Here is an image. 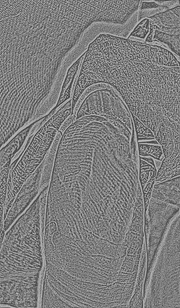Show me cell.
I'll list each match as a JSON object with an SVG mask.
<instances>
[{
  "mask_svg": "<svg viewBox=\"0 0 180 308\" xmlns=\"http://www.w3.org/2000/svg\"><path fill=\"white\" fill-rule=\"evenodd\" d=\"M134 123L137 142L149 141L156 139L152 131L137 119L136 118H134Z\"/></svg>",
  "mask_w": 180,
  "mask_h": 308,
  "instance_id": "cell-9",
  "label": "cell"
},
{
  "mask_svg": "<svg viewBox=\"0 0 180 308\" xmlns=\"http://www.w3.org/2000/svg\"><path fill=\"white\" fill-rule=\"evenodd\" d=\"M157 172L153 158L149 156H140L139 179L143 193L146 194L144 196L145 205H148V203Z\"/></svg>",
  "mask_w": 180,
  "mask_h": 308,
  "instance_id": "cell-4",
  "label": "cell"
},
{
  "mask_svg": "<svg viewBox=\"0 0 180 308\" xmlns=\"http://www.w3.org/2000/svg\"><path fill=\"white\" fill-rule=\"evenodd\" d=\"M92 220H93L92 221H93V223H94V224H95V222H94V219H92Z\"/></svg>",
  "mask_w": 180,
  "mask_h": 308,
  "instance_id": "cell-14",
  "label": "cell"
},
{
  "mask_svg": "<svg viewBox=\"0 0 180 308\" xmlns=\"http://www.w3.org/2000/svg\"><path fill=\"white\" fill-rule=\"evenodd\" d=\"M77 198H78V199L80 200V201H81V200H80V198L78 197H77Z\"/></svg>",
  "mask_w": 180,
  "mask_h": 308,
  "instance_id": "cell-15",
  "label": "cell"
},
{
  "mask_svg": "<svg viewBox=\"0 0 180 308\" xmlns=\"http://www.w3.org/2000/svg\"><path fill=\"white\" fill-rule=\"evenodd\" d=\"M97 205L99 207H100V205L98 203L97 204Z\"/></svg>",
  "mask_w": 180,
  "mask_h": 308,
  "instance_id": "cell-18",
  "label": "cell"
},
{
  "mask_svg": "<svg viewBox=\"0 0 180 308\" xmlns=\"http://www.w3.org/2000/svg\"><path fill=\"white\" fill-rule=\"evenodd\" d=\"M32 124L22 130L6 146L2 148L0 152V167L11 161L15 153L22 145L29 134Z\"/></svg>",
  "mask_w": 180,
  "mask_h": 308,
  "instance_id": "cell-5",
  "label": "cell"
},
{
  "mask_svg": "<svg viewBox=\"0 0 180 308\" xmlns=\"http://www.w3.org/2000/svg\"><path fill=\"white\" fill-rule=\"evenodd\" d=\"M154 1V2H146L142 1L138 22L144 18H146L153 16L169 9L167 7L159 5Z\"/></svg>",
  "mask_w": 180,
  "mask_h": 308,
  "instance_id": "cell-8",
  "label": "cell"
},
{
  "mask_svg": "<svg viewBox=\"0 0 180 308\" xmlns=\"http://www.w3.org/2000/svg\"><path fill=\"white\" fill-rule=\"evenodd\" d=\"M153 159L155 165L158 171L161 166L162 161H160L154 159Z\"/></svg>",
  "mask_w": 180,
  "mask_h": 308,
  "instance_id": "cell-12",
  "label": "cell"
},
{
  "mask_svg": "<svg viewBox=\"0 0 180 308\" xmlns=\"http://www.w3.org/2000/svg\"><path fill=\"white\" fill-rule=\"evenodd\" d=\"M153 30L170 35H180V6L147 18Z\"/></svg>",
  "mask_w": 180,
  "mask_h": 308,
  "instance_id": "cell-3",
  "label": "cell"
},
{
  "mask_svg": "<svg viewBox=\"0 0 180 308\" xmlns=\"http://www.w3.org/2000/svg\"><path fill=\"white\" fill-rule=\"evenodd\" d=\"M76 117L74 114L69 115L64 121L60 126L58 130L62 134L66 129L73 123L76 120Z\"/></svg>",
  "mask_w": 180,
  "mask_h": 308,
  "instance_id": "cell-11",
  "label": "cell"
},
{
  "mask_svg": "<svg viewBox=\"0 0 180 308\" xmlns=\"http://www.w3.org/2000/svg\"><path fill=\"white\" fill-rule=\"evenodd\" d=\"M107 202L108 203H109V201H108V200H107Z\"/></svg>",
  "mask_w": 180,
  "mask_h": 308,
  "instance_id": "cell-20",
  "label": "cell"
},
{
  "mask_svg": "<svg viewBox=\"0 0 180 308\" xmlns=\"http://www.w3.org/2000/svg\"><path fill=\"white\" fill-rule=\"evenodd\" d=\"M90 234H92V232H90Z\"/></svg>",
  "mask_w": 180,
  "mask_h": 308,
  "instance_id": "cell-21",
  "label": "cell"
},
{
  "mask_svg": "<svg viewBox=\"0 0 180 308\" xmlns=\"http://www.w3.org/2000/svg\"><path fill=\"white\" fill-rule=\"evenodd\" d=\"M118 93L112 87L90 91L80 107L76 119L86 115H106L118 120L122 117L124 106Z\"/></svg>",
  "mask_w": 180,
  "mask_h": 308,
  "instance_id": "cell-2",
  "label": "cell"
},
{
  "mask_svg": "<svg viewBox=\"0 0 180 308\" xmlns=\"http://www.w3.org/2000/svg\"><path fill=\"white\" fill-rule=\"evenodd\" d=\"M58 129L49 119L36 133L18 163L10 169L8 177L14 189L19 190L40 164Z\"/></svg>",
  "mask_w": 180,
  "mask_h": 308,
  "instance_id": "cell-1",
  "label": "cell"
},
{
  "mask_svg": "<svg viewBox=\"0 0 180 308\" xmlns=\"http://www.w3.org/2000/svg\"><path fill=\"white\" fill-rule=\"evenodd\" d=\"M150 32V25L149 20L147 18L142 20L135 28L130 33L128 39L136 41L137 38L138 41L144 42L145 39Z\"/></svg>",
  "mask_w": 180,
  "mask_h": 308,
  "instance_id": "cell-10",
  "label": "cell"
},
{
  "mask_svg": "<svg viewBox=\"0 0 180 308\" xmlns=\"http://www.w3.org/2000/svg\"><path fill=\"white\" fill-rule=\"evenodd\" d=\"M153 39L163 43L179 58L180 35H175L166 34L156 30H153Z\"/></svg>",
  "mask_w": 180,
  "mask_h": 308,
  "instance_id": "cell-7",
  "label": "cell"
},
{
  "mask_svg": "<svg viewBox=\"0 0 180 308\" xmlns=\"http://www.w3.org/2000/svg\"><path fill=\"white\" fill-rule=\"evenodd\" d=\"M70 231L71 232H72V230H71V229L70 228Z\"/></svg>",
  "mask_w": 180,
  "mask_h": 308,
  "instance_id": "cell-17",
  "label": "cell"
},
{
  "mask_svg": "<svg viewBox=\"0 0 180 308\" xmlns=\"http://www.w3.org/2000/svg\"><path fill=\"white\" fill-rule=\"evenodd\" d=\"M109 197H110V196L109 195H108V196H106V198H109Z\"/></svg>",
  "mask_w": 180,
  "mask_h": 308,
  "instance_id": "cell-16",
  "label": "cell"
},
{
  "mask_svg": "<svg viewBox=\"0 0 180 308\" xmlns=\"http://www.w3.org/2000/svg\"><path fill=\"white\" fill-rule=\"evenodd\" d=\"M101 194H102V195H103V197H105V196L103 193L102 191L101 192Z\"/></svg>",
  "mask_w": 180,
  "mask_h": 308,
  "instance_id": "cell-13",
  "label": "cell"
},
{
  "mask_svg": "<svg viewBox=\"0 0 180 308\" xmlns=\"http://www.w3.org/2000/svg\"><path fill=\"white\" fill-rule=\"evenodd\" d=\"M89 199H91V198H90V195H89Z\"/></svg>",
  "mask_w": 180,
  "mask_h": 308,
  "instance_id": "cell-19",
  "label": "cell"
},
{
  "mask_svg": "<svg viewBox=\"0 0 180 308\" xmlns=\"http://www.w3.org/2000/svg\"><path fill=\"white\" fill-rule=\"evenodd\" d=\"M138 144L140 156L150 157L161 161L164 158L161 145L156 139L139 142Z\"/></svg>",
  "mask_w": 180,
  "mask_h": 308,
  "instance_id": "cell-6",
  "label": "cell"
}]
</instances>
